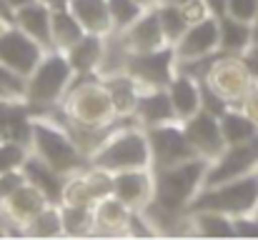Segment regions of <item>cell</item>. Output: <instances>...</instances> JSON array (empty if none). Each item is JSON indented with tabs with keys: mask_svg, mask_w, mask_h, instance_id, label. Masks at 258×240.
Listing matches in <instances>:
<instances>
[{
	"mask_svg": "<svg viewBox=\"0 0 258 240\" xmlns=\"http://www.w3.org/2000/svg\"><path fill=\"white\" fill-rule=\"evenodd\" d=\"M60 205V223H63V235L71 238H86L93 235V205Z\"/></svg>",
	"mask_w": 258,
	"mask_h": 240,
	"instance_id": "f546056e",
	"label": "cell"
},
{
	"mask_svg": "<svg viewBox=\"0 0 258 240\" xmlns=\"http://www.w3.org/2000/svg\"><path fill=\"white\" fill-rule=\"evenodd\" d=\"M236 108H241L253 123L258 125V78H253L251 83V88L246 90V95H243V100L236 105Z\"/></svg>",
	"mask_w": 258,
	"mask_h": 240,
	"instance_id": "8d00e7d4",
	"label": "cell"
},
{
	"mask_svg": "<svg viewBox=\"0 0 258 240\" xmlns=\"http://www.w3.org/2000/svg\"><path fill=\"white\" fill-rule=\"evenodd\" d=\"M231 105L221 98V95H216L203 80H201V110H206V113H211V115H223L226 110H228Z\"/></svg>",
	"mask_w": 258,
	"mask_h": 240,
	"instance_id": "e575fe53",
	"label": "cell"
},
{
	"mask_svg": "<svg viewBox=\"0 0 258 240\" xmlns=\"http://www.w3.org/2000/svg\"><path fill=\"white\" fill-rule=\"evenodd\" d=\"M203 3H206V8H208V13H211L213 18L226 15V0H203Z\"/></svg>",
	"mask_w": 258,
	"mask_h": 240,
	"instance_id": "60d3db41",
	"label": "cell"
},
{
	"mask_svg": "<svg viewBox=\"0 0 258 240\" xmlns=\"http://www.w3.org/2000/svg\"><path fill=\"white\" fill-rule=\"evenodd\" d=\"M251 45V23L236 20L231 15L218 18V53L243 55Z\"/></svg>",
	"mask_w": 258,
	"mask_h": 240,
	"instance_id": "484cf974",
	"label": "cell"
},
{
	"mask_svg": "<svg viewBox=\"0 0 258 240\" xmlns=\"http://www.w3.org/2000/svg\"><path fill=\"white\" fill-rule=\"evenodd\" d=\"M183 125V133L193 148V153L203 160L218 158L226 148V140L221 135V125H218V118L206 113V110H198L196 115H190L188 120L180 123Z\"/></svg>",
	"mask_w": 258,
	"mask_h": 240,
	"instance_id": "4fadbf2b",
	"label": "cell"
},
{
	"mask_svg": "<svg viewBox=\"0 0 258 240\" xmlns=\"http://www.w3.org/2000/svg\"><path fill=\"white\" fill-rule=\"evenodd\" d=\"M233 228H236V238H258V220L253 218V213L233 218Z\"/></svg>",
	"mask_w": 258,
	"mask_h": 240,
	"instance_id": "74e56055",
	"label": "cell"
},
{
	"mask_svg": "<svg viewBox=\"0 0 258 240\" xmlns=\"http://www.w3.org/2000/svg\"><path fill=\"white\" fill-rule=\"evenodd\" d=\"M73 68L60 50H45L33 73L25 78V90H23V103L33 108H55L60 98L66 95L71 80H73Z\"/></svg>",
	"mask_w": 258,
	"mask_h": 240,
	"instance_id": "8992f818",
	"label": "cell"
},
{
	"mask_svg": "<svg viewBox=\"0 0 258 240\" xmlns=\"http://www.w3.org/2000/svg\"><path fill=\"white\" fill-rule=\"evenodd\" d=\"M10 20L25 35H30L35 43H40L45 50H53V40H50V8H45L43 3L33 0V3L13 10Z\"/></svg>",
	"mask_w": 258,
	"mask_h": 240,
	"instance_id": "ffe728a7",
	"label": "cell"
},
{
	"mask_svg": "<svg viewBox=\"0 0 258 240\" xmlns=\"http://www.w3.org/2000/svg\"><path fill=\"white\" fill-rule=\"evenodd\" d=\"M138 5H143V8H153V5H158V0H136Z\"/></svg>",
	"mask_w": 258,
	"mask_h": 240,
	"instance_id": "f6af8a7d",
	"label": "cell"
},
{
	"mask_svg": "<svg viewBox=\"0 0 258 240\" xmlns=\"http://www.w3.org/2000/svg\"><path fill=\"white\" fill-rule=\"evenodd\" d=\"M110 193H113V173L86 163L81 170L66 175L60 203H66V205H93L95 200H100L103 195H110Z\"/></svg>",
	"mask_w": 258,
	"mask_h": 240,
	"instance_id": "8fae6325",
	"label": "cell"
},
{
	"mask_svg": "<svg viewBox=\"0 0 258 240\" xmlns=\"http://www.w3.org/2000/svg\"><path fill=\"white\" fill-rule=\"evenodd\" d=\"M25 238H60L63 235V223H60V205L48 203L30 223L23 228Z\"/></svg>",
	"mask_w": 258,
	"mask_h": 240,
	"instance_id": "f1b7e54d",
	"label": "cell"
},
{
	"mask_svg": "<svg viewBox=\"0 0 258 240\" xmlns=\"http://www.w3.org/2000/svg\"><path fill=\"white\" fill-rule=\"evenodd\" d=\"M113 195L123 200L131 210H143L153 200V170H120L113 173Z\"/></svg>",
	"mask_w": 258,
	"mask_h": 240,
	"instance_id": "9a60e30c",
	"label": "cell"
},
{
	"mask_svg": "<svg viewBox=\"0 0 258 240\" xmlns=\"http://www.w3.org/2000/svg\"><path fill=\"white\" fill-rule=\"evenodd\" d=\"M108 10H110V23L115 33H123L125 28H131L141 15H143V5H138L136 0H108Z\"/></svg>",
	"mask_w": 258,
	"mask_h": 240,
	"instance_id": "1f68e13d",
	"label": "cell"
},
{
	"mask_svg": "<svg viewBox=\"0 0 258 240\" xmlns=\"http://www.w3.org/2000/svg\"><path fill=\"white\" fill-rule=\"evenodd\" d=\"M146 135H148V148H151V168H168L183 160L198 158L178 120L146 128Z\"/></svg>",
	"mask_w": 258,
	"mask_h": 240,
	"instance_id": "30bf717a",
	"label": "cell"
},
{
	"mask_svg": "<svg viewBox=\"0 0 258 240\" xmlns=\"http://www.w3.org/2000/svg\"><path fill=\"white\" fill-rule=\"evenodd\" d=\"M28 3H33V0H3V5H5V10L13 15V10H18V8H23V5H28Z\"/></svg>",
	"mask_w": 258,
	"mask_h": 240,
	"instance_id": "b9f144b4",
	"label": "cell"
},
{
	"mask_svg": "<svg viewBox=\"0 0 258 240\" xmlns=\"http://www.w3.org/2000/svg\"><path fill=\"white\" fill-rule=\"evenodd\" d=\"M180 10H183V15H185L188 23H198V20H203V18L211 15L203 0H188V3L180 5Z\"/></svg>",
	"mask_w": 258,
	"mask_h": 240,
	"instance_id": "f35d334b",
	"label": "cell"
},
{
	"mask_svg": "<svg viewBox=\"0 0 258 240\" xmlns=\"http://www.w3.org/2000/svg\"><path fill=\"white\" fill-rule=\"evenodd\" d=\"M103 43H105V35L83 33L81 40H76L68 50H63L76 75H90V73L98 75V65L103 58Z\"/></svg>",
	"mask_w": 258,
	"mask_h": 240,
	"instance_id": "44dd1931",
	"label": "cell"
},
{
	"mask_svg": "<svg viewBox=\"0 0 258 240\" xmlns=\"http://www.w3.org/2000/svg\"><path fill=\"white\" fill-rule=\"evenodd\" d=\"M251 45H258V20L251 25Z\"/></svg>",
	"mask_w": 258,
	"mask_h": 240,
	"instance_id": "ee69618b",
	"label": "cell"
},
{
	"mask_svg": "<svg viewBox=\"0 0 258 240\" xmlns=\"http://www.w3.org/2000/svg\"><path fill=\"white\" fill-rule=\"evenodd\" d=\"M258 205V173L236 178V180H226L211 188H201L193 200L188 203L185 213L193 210H216L231 218H241V215H251Z\"/></svg>",
	"mask_w": 258,
	"mask_h": 240,
	"instance_id": "5b68a950",
	"label": "cell"
},
{
	"mask_svg": "<svg viewBox=\"0 0 258 240\" xmlns=\"http://www.w3.org/2000/svg\"><path fill=\"white\" fill-rule=\"evenodd\" d=\"M103 83H105V88L110 93V103L115 108V115L118 118H133L136 103H138V95H141V85L128 73L108 75V78H103Z\"/></svg>",
	"mask_w": 258,
	"mask_h": 240,
	"instance_id": "cb8c5ba5",
	"label": "cell"
},
{
	"mask_svg": "<svg viewBox=\"0 0 258 240\" xmlns=\"http://www.w3.org/2000/svg\"><path fill=\"white\" fill-rule=\"evenodd\" d=\"M23 183H25V175H23V170H20V168L0 170V203H3L13 190H18Z\"/></svg>",
	"mask_w": 258,
	"mask_h": 240,
	"instance_id": "d590c367",
	"label": "cell"
},
{
	"mask_svg": "<svg viewBox=\"0 0 258 240\" xmlns=\"http://www.w3.org/2000/svg\"><path fill=\"white\" fill-rule=\"evenodd\" d=\"M208 160L190 158L175 163L168 168H151L153 170V200L171 210V213H185L193 195L203 188Z\"/></svg>",
	"mask_w": 258,
	"mask_h": 240,
	"instance_id": "277c9868",
	"label": "cell"
},
{
	"mask_svg": "<svg viewBox=\"0 0 258 240\" xmlns=\"http://www.w3.org/2000/svg\"><path fill=\"white\" fill-rule=\"evenodd\" d=\"M68 8H71V13L76 15V20L81 23L83 33L108 35V33L113 30L108 0H71Z\"/></svg>",
	"mask_w": 258,
	"mask_h": 240,
	"instance_id": "603a6c76",
	"label": "cell"
},
{
	"mask_svg": "<svg viewBox=\"0 0 258 240\" xmlns=\"http://www.w3.org/2000/svg\"><path fill=\"white\" fill-rule=\"evenodd\" d=\"M156 13H158V20H161V28H163V35H166V40H168V45L173 43H178V38L188 30V20H185V15H183V10H180V5H175V3H158L156 5Z\"/></svg>",
	"mask_w": 258,
	"mask_h": 240,
	"instance_id": "4dcf8cb0",
	"label": "cell"
},
{
	"mask_svg": "<svg viewBox=\"0 0 258 240\" xmlns=\"http://www.w3.org/2000/svg\"><path fill=\"white\" fill-rule=\"evenodd\" d=\"M166 93L171 98L173 115L178 123L188 120L190 115H196L201 110V80L190 78L185 73H173V78L166 85Z\"/></svg>",
	"mask_w": 258,
	"mask_h": 240,
	"instance_id": "d6986e66",
	"label": "cell"
},
{
	"mask_svg": "<svg viewBox=\"0 0 258 240\" xmlns=\"http://www.w3.org/2000/svg\"><path fill=\"white\" fill-rule=\"evenodd\" d=\"M45 48L35 43L30 35H25L13 20L0 18V65L10 73L28 78L38 60L43 58Z\"/></svg>",
	"mask_w": 258,
	"mask_h": 240,
	"instance_id": "ba28073f",
	"label": "cell"
},
{
	"mask_svg": "<svg viewBox=\"0 0 258 240\" xmlns=\"http://www.w3.org/2000/svg\"><path fill=\"white\" fill-rule=\"evenodd\" d=\"M128 218H131V208L118 200L113 193L103 195L100 200L93 203V235H125L128 228Z\"/></svg>",
	"mask_w": 258,
	"mask_h": 240,
	"instance_id": "e0dca14e",
	"label": "cell"
},
{
	"mask_svg": "<svg viewBox=\"0 0 258 240\" xmlns=\"http://www.w3.org/2000/svg\"><path fill=\"white\" fill-rule=\"evenodd\" d=\"M173 55L175 60H193L203 55L218 53V18L208 15L198 23H190L188 30L173 43Z\"/></svg>",
	"mask_w": 258,
	"mask_h": 240,
	"instance_id": "5bb4252c",
	"label": "cell"
},
{
	"mask_svg": "<svg viewBox=\"0 0 258 240\" xmlns=\"http://www.w3.org/2000/svg\"><path fill=\"white\" fill-rule=\"evenodd\" d=\"M161 3V0H158ZM163 3H175V5H183V3H188V0H163Z\"/></svg>",
	"mask_w": 258,
	"mask_h": 240,
	"instance_id": "bcb514c9",
	"label": "cell"
},
{
	"mask_svg": "<svg viewBox=\"0 0 258 240\" xmlns=\"http://www.w3.org/2000/svg\"><path fill=\"white\" fill-rule=\"evenodd\" d=\"M133 120L141 128H153V125H163V123L175 120L166 88H141Z\"/></svg>",
	"mask_w": 258,
	"mask_h": 240,
	"instance_id": "ac0fdd59",
	"label": "cell"
},
{
	"mask_svg": "<svg viewBox=\"0 0 258 240\" xmlns=\"http://www.w3.org/2000/svg\"><path fill=\"white\" fill-rule=\"evenodd\" d=\"M251 173H258V135H253L246 143L226 145L218 158L208 163L206 175H203V188H211V185H218L226 180H236V178H243Z\"/></svg>",
	"mask_w": 258,
	"mask_h": 240,
	"instance_id": "9c48e42d",
	"label": "cell"
},
{
	"mask_svg": "<svg viewBox=\"0 0 258 240\" xmlns=\"http://www.w3.org/2000/svg\"><path fill=\"white\" fill-rule=\"evenodd\" d=\"M253 218H256V220H258V205H256V210H253Z\"/></svg>",
	"mask_w": 258,
	"mask_h": 240,
	"instance_id": "7dc6e473",
	"label": "cell"
},
{
	"mask_svg": "<svg viewBox=\"0 0 258 240\" xmlns=\"http://www.w3.org/2000/svg\"><path fill=\"white\" fill-rule=\"evenodd\" d=\"M241 58H243V63L248 65L251 75H253V78H258V45H248V50H246Z\"/></svg>",
	"mask_w": 258,
	"mask_h": 240,
	"instance_id": "ab89813d",
	"label": "cell"
},
{
	"mask_svg": "<svg viewBox=\"0 0 258 240\" xmlns=\"http://www.w3.org/2000/svg\"><path fill=\"white\" fill-rule=\"evenodd\" d=\"M218 125H221V135H223L226 145L246 143L253 135H258V125L241 108H228L223 115H218Z\"/></svg>",
	"mask_w": 258,
	"mask_h": 240,
	"instance_id": "83f0119b",
	"label": "cell"
},
{
	"mask_svg": "<svg viewBox=\"0 0 258 240\" xmlns=\"http://www.w3.org/2000/svg\"><path fill=\"white\" fill-rule=\"evenodd\" d=\"M203 83H206L216 95H221L231 108H236V105L243 100L246 90L251 88L253 75H251V70H248V65L243 63L241 55L216 53V58H213V63H211V68H208Z\"/></svg>",
	"mask_w": 258,
	"mask_h": 240,
	"instance_id": "52a82bcc",
	"label": "cell"
},
{
	"mask_svg": "<svg viewBox=\"0 0 258 240\" xmlns=\"http://www.w3.org/2000/svg\"><path fill=\"white\" fill-rule=\"evenodd\" d=\"M190 223V235L198 238H236L233 218L216 210H193L185 213Z\"/></svg>",
	"mask_w": 258,
	"mask_h": 240,
	"instance_id": "d4e9b609",
	"label": "cell"
},
{
	"mask_svg": "<svg viewBox=\"0 0 258 240\" xmlns=\"http://www.w3.org/2000/svg\"><path fill=\"white\" fill-rule=\"evenodd\" d=\"M20 170H23L25 180L33 183L50 203H60V193H63V180H66V175L55 173L50 165H45L43 160L35 158V155H30V153L25 155Z\"/></svg>",
	"mask_w": 258,
	"mask_h": 240,
	"instance_id": "7402d4cb",
	"label": "cell"
},
{
	"mask_svg": "<svg viewBox=\"0 0 258 240\" xmlns=\"http://www.w3.org/2000/svg\"><path fill=\"white\" fill-rule=\"evenodd\" d=\"M125 73L141 88H166L175 73L173 48L166 45L151 53H131L125 63Z\"/></svg>",
	"mask_w": 258,
	"mask_h": 240,
	"instance_id": "7c38bea8",
	"label": "cell"
},
{
	"mask_svg": "<svg viewBox=\"0 0 258 240\" xmlns=\"http://www.w3.org/2000/svg\"><path fill=\"white\" fill-rule=\"evenodd\" d=\"M0 98H3V95H0Z\"/></svg>",
	"mask_w": 258,
	"mask_h": 240,
	"instance_id": "c3c4849f",
	"label": "cell"
},
{
	"mask_svg": "<svg viewBox=\"0 0 258 240\" xmlns=\"http://www.w3.org/2000/svg\"><path fill=\"white\" fill-rule=\"evenodd\" d=\"M38 3H43L45 8L55 10V8H68V3H71V0H38Z\"/></svg>",
	"mask_w": 258,
	"mask_h": 240,
	"instance_id": "7bdbcfd3",
	"label": "cell"
},
{
	"mask_svg": "<svg viewBox=\"0 0 258 240\" xmlns=\"http://www.w3.org/2000/svg\"><path fill=\"white\" fill-rule=\"evenodd\" d=\"M128 53H151V50H158V48H166L168 40L163 35V28H161V20H158V13H156V5L153 8H146L143 15L120 33Z\"/></svg>",
	"mask_w": 258,
	"mask_h": 240,
	"instance_id": "2e32d148",
	"label": "cell"
},
{
	"mask_svg": "<svg viewBox=\"0 0 258 240\" xmlns=\"http://www.w3.org/2000/svg\"><path fill=\"white\" fill-rule=\"evenodd\" d=\"M88 165L103 168L108 173L151 168V148L146 128H141L136 120L118 123L110 130V135L88 155Z\"/></svg>",
	"mask_w": 258,
	"mask_h": 240,
	"instance_id": "7a4b0ae2",
	"label": "cell"
},
{
	"mask_svg": "<svg viewBox=\"0 0 258 240\" xmlns=\"http://www.w3.org/2000/svg\"><path fill=\"white\" fill-rule=\"evenodd\" d=\"M83 38V28L71 13V8H55L50 10V40L53 50H68L76 40Z\"/></svg>",
	"mask_w": 258,
	"mask_h": 240,
	"instance_id": "4316f807",
	"label": "cell"
},
{
	"mask_svg": "<svg viewBox=\"0 0 258 240\" xmlns=\"http://www.w3.org/2000/svg\"><path fill=\"white\" fill-rule=\"evenodd\" d=\"M58 108H60L63 123H71L78 128H90V130L110 128L118 120H125V118L115 115V108L110 103V93H108L103 78H98L95 73L73 75Z\"/></svg>",
	"mask_w": 258,
	"mask_h": 240,
	"instance_id": "6da1fadb",
	"label": "cell"
},
{
	"mask_svg": "<svg viewBox=\"0 0 258 240\" xmlns=\"http://www.w3.org/2000/svg\"><path fill=\"white\" fill-rule=\"evenodd\" d=\"M256 20H258V18H256Z\"/></svg>",
	"mask_w": 258,
	"mask_h": 240,
	"instance_id": "681fc988",
	"label": "cell"
},
{
	"mask_svg": "<svg viewBox=\"0 0 258 240\" xmlns=\"http://www.w3.org/2000/svg\"><path fill=\"white\" fill-rule=\"evenodd\" d=\"M28 155V148L15 143V140H0V170H13L20 168Z\"/></svg>",
	"mask_w": 258,
	"mask_h": 240,
	"instance_id": "d6a6232c",
	"label": "cell"
},
{
	"mask_svg": "<svg viewBox=\"0 0 258 240\" xmlns=\"http://www.w3.org/2000/svg\"><path fill=\"white\" fill-rule=\"evenodd\" d=\"M28 153L40 158L45 165H50L60 175H71L88 163L86 155L73 143V138L68 135V130L63 128V123L50 118V115L30 118Z\"/></svg>",
	"mask_w": 258,
	"mask_h": 240,
	"instance_id": "3957f363",
	"label": "cell"
},
{
	"mask_svg": "<svg viewBox=\"0 0 258 240\" xmlns=\"http://www.w3.org/2000/svg\"><path fill=\"white\" fill-rule=\"evenodd\" d=\"M226 15L253 25L258 18V0H226Z\"/></svg>",
	"mask_w": 258,
	"mask_h": 240,
	"instance_id": "836d02e7",
	"label": "cell"
}]
</instances>
